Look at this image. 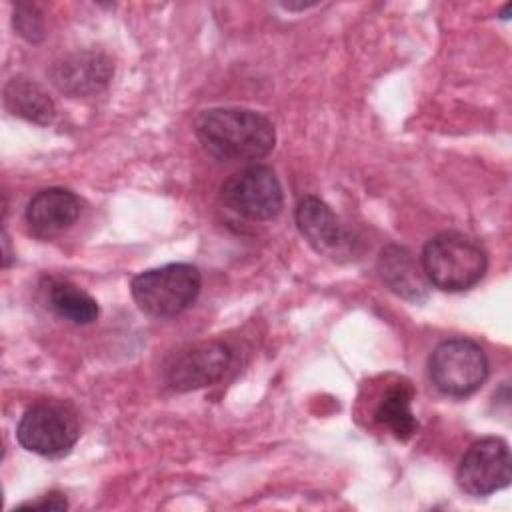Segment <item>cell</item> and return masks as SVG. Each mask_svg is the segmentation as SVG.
<instances>
[{
	"mask_svg": "<svg viewBox=\"0 0 512 512\" xmlns=\"http://www.w3.org/2000/svg\"><path fill=\"white\" fill-rule=\"evenodd\" d=\"M202 148L222 162L264 158L276 142L274 124L246 108H210L196 120Z\"/></svg>",
	"mask_w": 512,
	"mask_h": 512,
	"instance_id": "cell-1",
	"label": "cell"
},
{
	"mask_svg": "<svg viewBox=\"0 0 512 512\" xmlns=\"http://www.w3.org/2000/svg\"><path fill=\"white\" fill-rule=\"evenodd\" d=\"M420 266L430 284L446 292H462L482 280L488 268L486 250L462 232L432 236L420 256Z\"/></svg>",
	"mask_w": 512,
	"mask_h": 512,
	"instance_id": "cell-2",
	"label": "cell"
},
{
	"mask_svg": "<svg viewBox=\"0 0 512 512\" xmlns=\"http://www.w3.org/2000/svg\"><path fill=\"white\" fill-rule=\"evenodd\" d=\"M202 288L200 270L186 262L164 264L136 274L130 292L138 308L154 318H170L194 304Z\"/></svg>",
	"mask_w": 512,
	"mask_h": 512,
	"instance_id": "cell-3",
	"label": "cell"
},
{
	"mask_svg": "<svg viewBox=\"0 0 512 512\" xmlns=\"http://www.w3.org/2000/svg\"><path fill=\"white\" fill-rule=\"evenodd\" d=\"M428 376L442 394L468 396L486 382L488 358L474 340L450 338L432 350Z\"/></svg>",
	"mask_w": 512,
	"mask_h": 512,
	"instance_id": "cell-4",
	"label": "cell"
},
{
	"mask_svg": "<svg viewBox=\"0 0 512 512\" xmlns=\"http://www.w3.org/2000/svg\"><path fill=\"white\" fill-rule=\"evenodd\" d=\"M80 434L78 418L68 404L38 402L30 406L16 428L18 442L40 456H62L70 452Z\"/></svg>",
	"mask_w": 512,
	"mask_h": 512,
	"instance_id": "cell-5",
	"label": "cell"
},
{
	"mask_svg": "<svg viewBox=\"0 0 512 512\" xmlns=\"http://www.w3.org/2000/svg\"><path fill=\"white\" fill-rule=\"evenodd\" d=\"M224 204L250 220H270L282 208V186L272 168L252 164L234 172L220 188Z\"/></svg>",
	"mask_w": 512,
	"mask_h": 512,
	"instance_id": "cell-6",
	"label": "cell"
},
{
	"mask_svg": "<svg viewBox=\"0 0 512 512\" xmlns=\"http://www.w3.org/2000/svg\"><path fill=\"white\" fill-rule=\"evenodd\" d=\"M456 480L472 496H488L506 488L512 480L508 444L496 436L474 442L458 464Z\"/></svg>",
	"mask_w": 512,
	"mask_h": 512,
	"instance_id": "cell-7",
	"label": "cell"
},
{
	"mask_svg": "<svg viewBox=\"0 0 512 512\" xmlns=\"http://www.w3.org/2000/svg\"><path fill=\"white\" fill-rule=\"evenodd\" d=\"M232 362V352L222 342H200L178 352L166 366V382L178 392L214 384Z\"/></svg>",
	"mask_w": 512,
	"mask_h": 512,
	"instance_id": "cell-8",
	"label": "cell"
},
{
	"mask_svg": "<svg viewBox=\"0 0 512 512\" xmlns=\"http://www.w3.org/2000/svg\"><path fill=\"white\" fill-rule=\"evenodd\" d=\"M112 74V60L96 50L66 54L64 58L56 60L48 70L52 84L60 92L74 98L94 96L102 92L108 86Z\"/></svg>",
	"mask_w": 512,
	"mask_h": 512,
	"instance_id": "cell-9",
	"label": "cell"
},
{
	"mask_svg": "<svg viewBox=\"0 0 512 512\" xmlns=\"http://www.w3.org/2000/svg\"><path fill=\"white\" fill-rule=\"evenodd\" d=\"M296 226L308 244L330 258H340L350 252L352 238L342 226L332 208L316 196H304L296 204Z\"/></svg>",
	"mask_w": 512,
	"mask_h": 512,
	"instance_id": "cell-10",
	"label": "cell"
},
{
	"mask_svg": "<svg viewBox=\"0 0 512 512\" xmlns=\"http://www.w3.org/2000/svg\"><path fill=\"white\" fill-rule=\"evenodd\" d=\"M26 224L40 238L68 230L80 216V200L66 188H46L36 192L26 206Z\"/></svg>",
	"mask_w": 512,
	"mask_h": 512,
	"instance_id": "cell-11",
	"label": "cell"
},
{
	"mask_svg": "<svg viewBox=\"0 0 512 512\" xmlns=\"http://www.w3.org/2000/svg\"><path fill=\"white\" fill-rule=\"evenodd\" d=\"M378 270L384 284L410 302H422L428 296V280L422 266L404 246L390 244L380 252Z\"/></svg>",
	"mask_w": 512,
	"mask_h": 512,
	"instance_id": "cell-12",
	"label": "cell"
},
{
	"mask_svg": "<svg viewBox=\"0 0 512 512\" xmlns=\"http://www.w3.org/2000/svg\"><path fill=\"white\" fill-rule=\"evenodd\" d=\"M4 106L14 116L40 126L50 124L56 116V106L48 92L40 84L22 76L10 78L4 86Z\"/></svg>",
	"mask_w": 512,
	"mask_h": 512,
	"instance_id": "cell-13",
	"label": "cell"
},
{
	"mask_svg": "<svg viewBox=\"0 0 512 512\" xmlns=\"http://www.w3.org/2000/svg\"><path fill=\"white\" fill-rule=\"evenodd\" d=\"M412 398L414 390L408 382H394L376 404L374 420L388 428L398 440H408L416 434L418 422L412 412Z\"/></svg>",
	"mask_w": 512,
	"mask_h": 512,
	"instance_id": "cell-14",
	"label": "cell"
},
{
	"mask_svg": "<svg viewBox=\"0 0 512 512\" xmlns=\"http://www.w3.org/2000/svg\"><path fill=\"white\" fill-rule=\"evenodd\" d=\"M48 302L60 318L82 326L92 324L100 312L98 302L88 292L70 282L52 284L48 292Z\"/></svg>",
	"mask_w": 512,
	"mask_h": 512,
	"instance_id": "cell-15",
	"label": "cell"
},
{
	"mask_svg": "<svg viewBox=\"0 0 512 512\" xmlns=\"http://www.w3.org/2000/svg\"><path fill=\"white\" fill-rule=\"evenodd\" d=\"M14 26L16 30L30 42H38L42 38V18L36 14V10L32 6H24L20 4L16 8V14H14Z\"/></svg>",
	"mask_w": 512,
	"mask_h": 512,
	"instance_id": "cell-16",
	"label": "cell"
},
{
	"mask_svg": "<svg viewBox=\"0 0 512 512\" xmlns=\"http://www.w3.org/2000/svg\"><path fill=\"white\" fill-rule=\"evenodd\" d=\"M18 508H20V510H66V508H68V502H66V498H64L62 494L50 492V494L42 496L40 500L20 504Z\"/></svg>",
	"mask_w": 512,
	"mask_h": 512,
	"instance_id": "cell-17",
	"label": "cell"
},
{
	"mask_svg": "<svg viewBox=\"0 0 512 512\" xmlns=\"http://www.w3.org/2000/svg\"><path fill=\"white\" fill-rule=\"evenodd\" d=\"M10 264V250H8V236L4 234V266Z\"/></svg>",
	"mask_w": 512,
	"mask_h": 512,
	"instance_id": "cell-18",
	"label": "cell"
}]
</instances>
